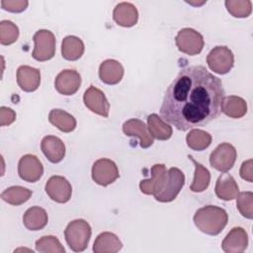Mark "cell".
<instances>
[{
  "instance_id": "obj_1",
  "label": "cell",
  "mask_w": 253,
  "mask_h": 253,
  "mask_svg": "<svg viewBox=\"0 0 253 253\" xmlns=\"http://www.w3.org/2000/svg\"><path fill=\"white\" fill-rule=\"evenodd\" d=\"M224 95L221 80L205 66H188L166 89L160 115L182 131L204 126L220 115Z\"/></svg>"
},
{
  "instance_id": "obj_2",
  "label": "cell",
  "mask_w": 253,
  "mask_h": 253,
  "mask_svg": "<svg viewBox=\"0 0 253 253\" xmlns=\"http://www.w3.org/2000/svg\"><path fill=\"white\" fill-rule=\"evenodd\" d=\"M193 220L199 230L206 234L215 236L226 226L228 215L224 209L209 205L197 210Z\"/></svg>"
},
{
  "instance_id": "obj_3",
  "label": "cell",
  "mask_w": 253,
  "mask_h": 253,
  "mask_svg": "<svg viewBox=\"0 0 253 253\" xmlns=\"http://www.w3.org/2000/svg\"><path fill=\"white\" fill-rule=\"evenodd\" d=\"M91 234L90 224L82 218L70 221L64 230L65 241L74 252H82L87 248Z\"/></svg>"
},
{
  "instance_id": "obj_4",
  "label": "cell",
  "mask_w": 253,
  "mask_h": 253,
  "mask_svg": "<svg viewBox=\"0 0 253 253\" xmlns=\"http://www.w3.org/2000/svg\"><path fill=\"white\" fill-rule=\"evenodd\" d=\"M184 185V173L179 168L172 167L167 170L164 184L159 192L154 195V199L160 203H170L176 199Z\"/></svg>"
},
{
  "instance_id": "obj_5",
  "label": "cell",
  "mask_w": 253,
  "mask_h": 253,
  "mask_svg": "<svg viewBox=\"0 0 253 253\" xmlns=\"http://www.w3.org/2000/svg\"><path fill=\"white\" fill-rule=\"evenodd\" d=\"M207 63L209 68L214 73L226 74L234 65L233 52L225 45H216L209 52Z\"/></svg>"
},
{
  "instance_id": "obj_6",
  "label": "cell",
  "mask_w": 253,
  "mask_h": 253,
  "mask_svg": "<svg viewBox=\"0 0 253 253\" xmlns=\"http://www.w3.org/2000/svg\"><path fill=\"white\" fill-rule=\"evenodd\" d=\"M35 47L32 56L38 61H46L55 54V37L48 30H39L33 37Z\"/></svg>"
},
{
  "instance_id": "obj_7",
  "label": "cell",
  "mask_w": 253,
  "mask_h": 253,
  "mask_svg": "<svg viewBox=\"0 0 253 253\" xmlns=\"http://www.w3.org/2000/svg\"><path fill=\"white\" fill-rule=\"evenodd\" d=\"M175 43L181 52L188 55H196L203 50L205 41L198 31L192 28H183L178 32Z\"/></svg>"
},
{
  "instance_id": "obj_8",
  "label": "cell",
  "mask_w": 253,
  "mask_h": 253,
  "mask_svg": "<svg viewBox=\"0 0 253 253\" xmlns=\"http://www.w3.org/2000/svg\"><path fill=\"white\" fill-rule=\"evenodd\" d=\"M236 157L237 152L235 147L228 142H222L211 153L210 164L215 170L224 173L233 167Z\"/></svg>"
},
{
  "instance_id": "obj_9",
  "label": "cell",
  "mask_w": 253,
  "mask_h": 253,
  "mask_svg": "<svg viewBox=\"0 0 253 253\" xmlns=\"http://www.w3.org/2000/svg\"><path fill=\"white\" fill-rule=\"evenodd\" d=\"M93 181L103 187L114 183L119 177V168L117 164L109 158H100L92 166Z\"/></svg>"
},
{
  "instance_id": "obj_10",
  "label": "cell",
  "mask_w": 253,
  "mask_h": 253,
  "mask_svg": "<svg viewBox=\"0 0 253 253\" xmlns=\"http://www.w3.org/2000/svg\"><path fill=\"white\" fill-rule=\"evenodd\" d=\"M47 196L59 204L67 203L71 199L72 187L68 180L62 176H51L45 183L44 187Z\"/></svg>"
},
{
  "instance_id": "obj_11",
  "label": "cell",
  "mask_w": 253,
  "mask_h": 253,
  "mask_svg": "<svg viewBox=\"0 0 253 253\" xmlns=\"http://www.w3.org/2000/svg\"><path fill=\"white\" fill-rule=\"evenodd\" d=\"M18 174L22 180L29 183H35L42 178L43 174V166L36 155L25 154L19 160Z\"/></svg>"
},
{
  "instance_id": "obj_12",
  "label": "cell",
  "mask_w": 253,
  "mask_h": 253,
  "mask_svg": "<svg viewBox=\"0 0 253 253\" xmlns=\"http://www.w3.org/2000/svg\"><path fill=\"white\" fill-rule=\"evenodd\" d=\"M84 105L93 113L107 118L110 112V104L104 92L91 85L83 95Z\"/></svg>"
},
{
  "instance_id": "obj_13",
  "label": "cell",
  "mask_w": 253,
  "mask_h": 253,
  "mask_svg": "<svg viewBox=\"0 0 253 253\" xmlns=\"http://www.w3.org/2000/svg\"><path fill=\"white\" fill-rule=\"evenodd\" d=\"M81 85V75L74 69H63L54 80V87L59 94L71 96L75 94Z\"/></svg>"
},
{
  "instance_id": "obj_14",
  "label": "cell",
  "mask_w": 253,
  "mask_h": 253,
  "mask_svg": "<svg viewBox=\"0 0 253 253\" xmlns=\"http://www.w3.org/2000/svg\"><path fill=\"white\" fill-rule=\"evenodd\" d=\"M123 131L127 136L139 138V145L148 148L153 144V136L150 134L147 126L138 119H129L123 124Z\"/></svg>"
},
{
  "instance_id": "obj_15",
  "label": "cell",
  "mask_w": 253,
  "mask_h": 253,
  "mask_svg": "<svg viewBox=\"0 0 253 253\" xmlns=\"http://www.w3.org/2000/svg\"><path fill=\"white\" fill-rule=\"evenodd\" d=\"M248 246V235L244 228L233 227L221 242V248L225 253H239L246 250Z\"/></svg>"
},
{
  "instance_id": "obj_16",
  "label": "cell",
  "mask_w": 253,
  "mask_h": 253,
  "mask_svg": "<svg viewBox=\"0 0 253 253\" xmlns=\"http://www.w3.org/2000/svg\"><path fill=\"white\" fill-rule=\"evenodd\" d=\"M167 169L164 164H154L151 167V178L141 180L139 183L140 191L145 195H155L162 188L166 179Z\"/></svg>"
},
{
  "instance_id": "obj_17",
  "label": "cell",
  "mask_w": 253,
  "mask_h": 253,
  "mask_svg": "<svg viewBox=\"0 0 253 253\" xmlns=\"http://www.w3.org/2000/svg\"><path fill=\"white\" fill-rule=\"evenodd\" d=\"M17 83L25 92L36 91L41 84V71L38 68L21 65L17 69Z\"/></svg>"
},
{
  "instance_id": "obj_18",
  "label": "cell",
  "mask_w": 253,
  "mask_h": 253,
  "mask_svg": "<svg viewBox=\"0 0 253 253\" xmlns=\"http://www.w3.org/2000/svg\"><path fill=\"white\" fill-rule=\"evenodd\" d=\"M124 66L116 59H106L99 66V77L108 85H116L123 79Z\"/></svg>"
},
{
  "instance_id": "obj_19",
  "label": "cell",
  "mask_w": 253,
  "mask_h": 253,
  "mask_svg": "<svg viewBox=\"0 0 253 253\" xmlns=\"http://www.w3.org/2000/svg\"><path fill=\"white\" fill-rule=\"evenodd\" d=\"M113 19L119 26L130 28L138 21V11L131 3L121 2L114 8Z\"/></svg>"
},
{
  "instance_id": "obj_20",
  "label": "cell",
  "mask_w": 253,
  "mask_h": 253,
  "mask_svg": "<svg viewBox=\"0 0 253 253\" xmlns=\"http://www.w3.org/2000/svg\"><path fill=\"white\" fill-rule=\"evenodd\" d=\"M41 148L44 156L51 163L60 162L65 156V144L57 136L46 135L42 139Z\"/></svg>"
},
{
  "instance_id": "obj_21",
  "label": "cell",
  "mask_w": 253,
  "mask_h": 253,
  "mask_svg": "<svg viewBox=\"0 0 253 253\" xmlns=\"http://www.w3.org/2000/svg\"><path fill=\"white\" fill-rule=\"evenodd\" d=\"M214 192L218 199L223 201H232L237 197L239 187L235 179L231 175L224 172L217 178Z\"/></svg>"
},
{
  "instance_id": "obj_22",
  "label": "cell",
  "mask_w": 253,
  "mask_h": 253,
  "mask_svg": "<svg viewBox=\"0 0 253 253\" xmlns=\"http://www.w3.org/2000/svg\"><path fill=\"white\" fill-rule=\"evenodd\" d=\"M123 248L120 238L113 232H102L94 241L93 251L95 253H116Z\"/></svg>"
},
{
  "instance_id": "obj_23",
  "label": "cell",
  "mask_w": 253,
  "mask_h": 253,
  "mask_svg": "<svg viewBox=\"0 0 253 253\" xmlns=\"http://www.w3.org/2000/svg\"><path fill=\"white\" fill-rule=\"evenodd\" d=\"M220 112L229 118L240 119L247 113V103L238 96H224L220 104Z\"/></svg>"
},
{
  "instance_id": "obj_24",
  "label": "cell",
  "mask_w": 253,
  "mask_h": 253,
  "mask_svg": "<svg viewBox=\"0 0 253 253\" xmlns=\"http://www.w3.org/2000/svg\"><path fill=\"white\" fill-rule=\"evenodd\" d=\"M48 221V216L44 209L41 207L29 208L23 215V223L27 229L37 231L42 229Z\"/></svg>"
},
{
  "instance_id": "obj_25",
  "label": "cell",
  "mask_w": 253,
  "mask_h": 253,
  "mask_svg": "<svg viewBox=\"0 0 253 253\" xmlns=\"http://www.w3.org/2000/svg\"><path fill=\"white\" fill-rule=\"evenodd\" d=\"M85 50L84 42L75 36H67L61 42V55L64 59L74 61L79 59Z\"/></svg>"
},
{
  "instance_id": "obj_26",
  "label": "cell",
  "mask_w": 253,
  "mask_h": 253,
  "mask_svg": "<svg viewBox=\"0 0 253 253\" xmlns=\"http://www.w3.org/2000/svg\"><path fill=\"white\" fill-rule=\"evenodd\" d=\"M48 121L51 125L63 132H71L75 129L76 119L61 109H52L48 114Z\"/></svg>"
},
{
  "instance_id": "obj_27",
  "label": "cell",
  "mask_w": 253,
  "mask_h": 253,
  "mask_svg": "<svg viewBox=\"0 0 253 253\" xmlns=\"http://www.w3.org/2000/svg\"><path fill=\"white\" fill-rule=\"evenodd\" d=\"M147 127L153 138L155 137L158 140H167L173 133L172 126L164 122L157 114H150L147 117Z\"/></svg>"
},
{
  "instance_id": "obj_28",
  "label": "cell",
  "mask_w": 253,
  "mask_h": 253,
  "mask_svg": "<svg viewBox=\"0 0 253 253\" xmlns=\"http://www.w3.org/2000/svg\"><path fill=\"white\" fill-rule=\"evenodd\" d=\"M188 158L195 165L194 180L190 186V190L194 193H201L208 189L211 182V173L205 166L195 160L192 155H188Z\"/></svg>"
},
{
  "instance_id": "obj_29",
  "label": "cell",
  "mask_w": 253,
  "mask_h": 253,
  "mask_svg": "<svg viewBox=\"0 0 253 253\" xmlns=\"http://www.w3.org/2000/svg\"><path fill=\"white\" fill-rule=\"evenodd\" d=\"M33 195V192L22 186H12L5 189L0 197L1 199L12 205V206H20L26 203Z\"/></svg>"
},
{
  "instance_id": "obj_30",
  "label": "cell",
  "mask_w": 253,
  "mask_h": 253,
  "mask_svg": "<svg viewBox=\"0 0 253 253\" xmlns=\"http://www.w3.org/2000/svg\"><path fill=\"white\" fill-rule=\"evenodd\" d=\"M211 135L203 129L193 128L186 135L187 145L196 151H203L211 143Z\"/></svg>"
},
{
  "instance_id": "obj_31",
  "label": "cell",
  "mask_w": 253,
  "mask_h": 253,
  "mask_svg": "<svg viewBox=\"0 0 253 253\" xmlns=\"http://www.w3.org/2000/svg\"><path fill=\"white\" fill-rule=\"evenodd\" d=\"M36 250L41 253H64L65 249L53 235H44L36 241Z\"/></svg>"
},
{
  "instance_id": "obj_32",
  "label": "cell",
  "mask_w": 253,
  "mask_h": 253,
  "mask_svg": "<svg viewBox=\"0 0 253 253\" xmlns=\"http://www.w3.org/2000/svg\"><path fill=\"white\" fill-rule=\"evenodd\" d=\"M224 4L228 13L235 18H247L252 12V2L249 0H226Z\"/></svg>"
},
{
  "instance_id": "obj_33",
  "label": "cell",
  "mask_w": 253,
  "mask_h": 253,
  "mask_svg": "<svg viewBox=\"0 0 253 253\" xmlns=\"http://www.w3.org/2000/svg\"><path fill=\"white\" fill-rule=\"evenodd\" d=\"M19 38V28L16 24L9 20L0 22V43L9 45L14 43Z\"/></svg>"
},
{
  "instance_id": "obj_34",
  "label": "cell",
  "mask_w": 253,
  "mask_h": 253,
  "mask_svg": "<svg viewBox=\"0 0 253 253\" xmlns=\"http://www.w3.org/2000/svg\"><path fill=\"white\" fill-rule=\"evenodd\" d=\"M236 208L242 216L253 218V193L250 191L238 193L236 197Z\"/></svg>"
},
{
  "instance_id": "obj_35",
  "label": "cell",
  "mask_w": 253,
  "mask_h": 253,
  "mask_svg": "<svg viewBox=\"0 0 253 253\" xmlns=\"http://www.w3.org/2000/svg\"><path fill=\"white\" fill-rule=\"evenodd\" d=\"M29 2L26 0H2L1 7L2 9L12 12V13H20L27 9Z\"/></svg>"
},
{
  "instance_id": "obj_36",
  "label": "cell",
  "mask_w": 253,
  "mask_h": 253,
  "mask_svg": "<svg viewBox=\"0 0 253 253\" xmlns=\"http://www.w3.org/2000/svg\"><path fill=\"white\" fill-rule=\"evenodd\" d=\"M16 120V113L13 109L2 106L0 108V126H10Z\"/></svg>"
},
{
  "instance_id": "obj_37",
  "label": "cell",
  "mask_w": 253,
  "mask_h": 253,
  "mask_svg": "<svg viewBox=\"0 0 253 253\" xmlns=\"http://www.w3.org/2000/svg\"><path fill=\"white\" fill-rule=\"evenodd\" d=\"M239 174H240V177L249 182V183H252L253 181V178H252V159H248L246 161H244L242 164H241V167H240V170H239Z\"/></svg>"
}]
</instances>
